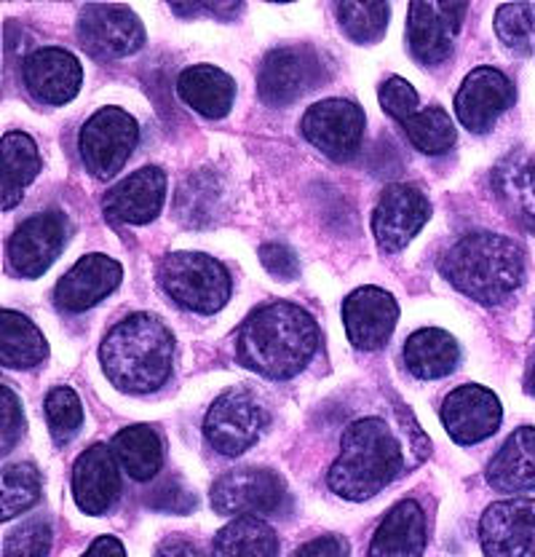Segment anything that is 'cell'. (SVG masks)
Listing matches in <instances>:
<instances>
[{"instance_id":"cell-1","label":"cell","mask_w":535,"mask_h":557,"mask_svg":"<svg viewBox=\"0 0 535 557\" xmlns=\"http://www.w3.org/2000/svg\"><path fill=\"white\" fill-rule=\"evenodd\" d=\"M319 348V324L300 306L276 300L249 313L236 333V359L271 381H289L306 370Z\"/></svg>"},{"instance_id":"cell-2","label":"cell","mask_w":535,"mask_h":557,"mask_svg":"<svg viewBox=\"0 0 535 557\" xmlns=\"http://www.w3.org/2000/svg\"><path fill=\"white\" fill-rule=\"evenodd\" d=\"M108 381L124 394L159 392L174 368V335L153 313H129L100 346Z\"/></svg>"},{"instance_id":"cell-3","label":"cell","mask_w":535,"mask_h":557,"mask_svg":"<svg viewBox=\"0 0 535 557\" xmlns=\"http://www.w3.org/2000/svg\"><path fill=\"white\" fill-rule=\"evenodd\" d=\"M410 469L401 437L383 418L353 421L340 437V456L327 485L346 502H368Z\"/></svg>"},{"instance_id":"cell-4","label":"cell","mask_w":535,"mask_h":557,"mask_svg":"<svg viewBox=\"0 0 535 557\" xmlns=\"http://www.w3.org/2000/svg\"><path fill=\"white\" fill-rule=\"evenodd\" d=\"M439 271L471 300L496 306L514 295L525 282V252L509 236L476 231L447 249Z\"/></svg>"},{"instance_id":"cell-5","label":"cell","mask_w":535,"mask_h":557,"mask_svg":"<svg viewBox=\"0 0 535 557\" xmlns=\"http://www.w3.org/2000/svg\"><path fill=\"white\" fill-rule=\"evenodd\" d=\"M159 282L179 309L214 313L231 300V274L203 252H169L159 265Z\"/></svg>"},{"instance_id":"cell-6","label":"cell","mask_w":535,"mask_h":557,"mask_svg":"<svg viewBox=\"0 0 535 557\" xmlns=\"http://www.w3.org/2000/svg\"><path fill=\"white\" fill-rule=\"evenodd\" d=\"M287 504V485L273 469H236L212 485V509L228 518H265L284 512Z\"/></svg>"},{"instance_id":"cell-7","label":"cell","mask_w":535,"mask_h":557,"mask_svg":"<svg viewBox=\"0 0 535 557\" xmlns=\"http://www.w3.org/2000/svg\"><path fill=\"white\" fill-rule=\"evenodd\" d=\"M139 126L126 110L102 108L84 124L78 137L80 159L95 177H115L137 148Z\"/></svg>"},{"instance_id":"cell-8","label":"cell","mask_w":535,"mask_h":557,"mask_svg":"<svg viewBox=\"0 0 535 557\" xmlns=\"http://www.w3.org/2000/svg\"><path fill=\"white\" fill-rule=\"evenodd\" d=\"M268 423V413L258 397L244 388L220 394L203 418V434L209 445L223 456H241L260 440Z\"/></svg>"},{"instance_id":"cell-9","label":"cell","mask_w":535,"mask_h":557,"mask_svg":"<svg viewBox=\"0 0 535 557\" xmlns=\"http://www.w3.org/2000/svg\"><path fill=\"white\" fill-rule=\"evenodd\" d=\"M324 81L322 57L311 46H284L268 51L258 73L260 100L271 108H284L316 89Z\"/></svg>"},{"instance_id":"cell-10","label":"cell","mask_w":535,"mask_h":557,"mask_svg":"<svg viewBox=\"0 0 535 557\" xmlns=\"http://www.w3.org/2000/svg\"><path fill=\"white\" fill-rule=\"evenodd\" d=\"M364 110L348 100H322L302 115V135L333 161H351L364 143Z\"/></svg>"},{"instance_id":"cell-11","label":"cell","mask_w":535,"mask_h":557,"mask_svg":"<svg viewBox=\"0 0 535 557\" xmlns=\"http://www.w3.org/2000/svg\"><path fill=\"white\" fill-rule=\"evenodd\" d=\"M78 38L97 60H121L142 49L145 27L126 5L91 3L78 16Z\"/></svg>"},{"instance_id":"cell-12","label":"cell","mask_w":535,"mask_h":557,"mask_svg":"<svg viewBox=\"0 0 535 557\" xmlns=\"http://www.w3.org/2000/svg\"><path fill=\"white\" fill-rule=\"evenodd\" d=\"M432 218V201L415 185H388L372 212V231L383 252H399Z\"/></svg>"},{"instance_id":"cell-13","label":"cell","mask_w":535,"mask_h":557,"mask_svg":"<svg viewBox=\"0 0 535 557\" xmlns=\"http://www.w3.org/2000/svg\"><path fill=\"white\" fill-rule=\"evenodd\" d=\"M463 16H466V3H447V0L412 3L410 20H407V46L412 57L428 67L445 62L452 54Z\"/></svg>"},{"instance_id":"cell-14","label":"cell","mask_w":535,"mask_h":557,"mask_svg":"<svg viewBox=\"0 0 535 557\" xmlns=\"http://www.w3.org/2000/svg\"><path fill=\"white\" fill-rule=\"evenodd\" d=\"M485 557H535V498H509L485 509L480 520Z\"/></svg>"},{"instance_id":"cell-15","label":"cell","mask_w":535,"mask_h":557,"mask_svg":"<svg viewBox=\"0 0 535 557\" xmlns=\"http://www.w3.org/2000/svg\"><path fill=\"white\" fill-rule=\"evenodd\" d=\"M70 223L62 212H40L27 218L9 239V265L14 274L35 278L51 269L65 249Z\"/></svg>"},{"instance_id":"cell-16","label":"cell","mask_w":535,"mask_h":557,"mask_svg":"<svg viewBox=\"0 0 535 557\" xmlns=\"http://www.w3.org/2000/svg\"><path fill=\"white\" fill-rule=\"evenodd\" d=\"M517 100L514 84L498 67H474L463 78L456 95V113L461 124L474 135H485L496 126Z\"/></svg>"},{"instance_id":"cell-17","label":"cell","mask_w":535,"mask_h":557,"mask_svg":"<svg viewBox=\"0 0 535 557\" xmlns=\"http://www.w3.org/2000/svg\"><path fill=\"white\" fill-rule=\"evenodd\" d=\"M501 403L496 394L476 383L458 386L441 405V423L458 445H476L493 437L501 426Z\"/></svg>"},{"instance_id":"cell-18","label":"cell","mask_w":535,"mask_h":557,"mask_svg":"<svg viewBox=\"0 0 535 557\" xmlns=\"http://www.w3.org/2000/svg\"><path fill=\"white\" fill-rule=\"evenodd\" d=\"M399 319L391 293L381 287H359L343 300V324L348 341L362 351H377L388 344Z\"/></svg>"},{"instance_id":"cell-19","label":"cell","mask_w":535,"mask_h":557,"mask_svg":"<svg viewBox=\"0 0 535 557\" xmlns=\"http://www.w3.org/2000/svg\"><path fill=\"white\" fill-rule=\"evenodd\" d=\"M166 201V174L159 166H142L108 190L102 209L115 223H153Z\"/></svg>"},{"instance_id":"cell-20","label":"cell","mask_w":535,"mask_h":557,"mask_svg":"<svg viewBox=\"0 0 535 557\" xmlns=\"http://www.w3.org/2000/svg\"><path fill=\"white\" fill-rule=\"evenodd\" d=\"M121 496V474L113 448L91 445L78 456L73 467V498L80 512L104 515Z\"/></svg>"},{"instance_id":"cell-21","label":"cell","mask_w":535,"mask_h":557,"mask_svg":"<svg viewBox=\"0 0 535 557\" xmlns=\"http://www.w3.org/2000/svg\"><path fill=\"white\" fill-rule=\"evenodd\" d=\"M27 91L43 104H65L78 95L80 81H84V67L78 57L65 49H38L33 51L22 67Z\"/></svg>"},{"instance_id":"cell-22","label":"cell","mask_w":535,"mask_h":557,"mask_svg":"<svg viewBox=\"0 0 535 557\" xmlns=\"http://www.w3.org/2000/svg\"><path fill=\"white\" fill-rule=\"evenodd\" d=\"M121 278H124V269L119 260L108 258V255H86L60 278L54 298L60 309L73 313L86 311L108 298L110 293H115Z\"/></svg>"},{"instance_id":"cell-23","label":"cell","mask_w":535,"mask_h":557,"mask_svg":"<svg viewBox=\"0 0 535 557\" xmlns=\"http://www.w3.org/2000/svg\"><path fill=\"white\" fill-rule=\"evenodd\" d=\"M426 549V515L421 504L405 498L377 525L368 557H421Z\"/></svg>"},{"instance_id":"cell-24","label":"cell","mask_w":535,"mask_h":557,"mask_svg":"<svg viewBox=\"0 0 535 557\" xmlns=\"http://www.w3.org/2000/svg\"><path fill=\"white\" fill-rule=\"evenodd\" d=\"M177 95L203 119H225L236 100V81L214 65H194L179 73Z\"/></svg>"},{"instance_id":"cell-25","label":"cell","mask_w":535,"mask_h":557,"mask_svg":"<svg viewBox=\"0 0 535 557\" xmlns=\"http://www.w3.org/2000/svg\"><path fill=\"white\" fill-rule=\"evenodd\" d=\"M225 212V185L214 172L188 174L174 194V218L185 228H209Z\"/></svg>"},{"instance_id":"cell-26","label":"cell","mask_w":535,"mask_h":557,"mask_svg":"<svg viewBox=\"0 0 535 557\" xmlns=\"http://www.w3.org/2000/svg\"><path fill=\"white\" fill-rule=\"evenodd\" d=\"M487 483L501 493L535 491V429L522 426L487 467Z\"/></svg>"},{"instance_id":"cell-27","label":"cell","mask_w":535,"mask_h":557,"mask_svg":"<svg viewBox=\"0 0 535 557\" xmlns=\"http://www.w3.org/2000/svg\"><path fill=\"white\" fill-rule=\"evenodd\" d=\"M461 362V346L447 330L423 327L405 344V364L415 379L436 381L450 375Z\"/></svg>"},{"instance_id":"cell-28","label":"cell","mask_w":535,"mask_h":557,"mask_svg":"<svg viewBox=\"0 0 535 557\" xmlns=\"http://www.w3.org/2000/svg\"><path fill=\"white\" fill-rule=\"evenodd\" d=\"M110 448H113L119 467L137 483L153 480L164 463V443H161L159 432L153 426H145V423L121 429Z\"/></svg>"},{"instance_id":"cell-29","label":"cell","mask_w":535,"mask_h":557,"mask_svg":"<svg viewBox=\"0 0 535 557\" xmlns=\"http://www.w3.org/2000/svg\"><path fill=\"white\" fill-rule=\"evenodd\" d=\"M49 357L43 333L22 317L20 311L3 309L0 313V364L9 370L38 368Z\"/></svg>"},{"instance_id":"cell-30","label":"cell","mask_w":535,"mask_h":557,"mask_svg":"<svg viewBox=\"0 0 535 557\" xmlns=\"http://www.w3.org/2000/svg\"><path fill=\"white\" fill-rule=\"evenodd\" d=\"M212 557H278V536L263 518H236L214 536Z\"/></svg>"},{"instance_id":"cell-31","label":"cell","mask_w":535,"mask_h":557,"mask_svg":"<svg viewBox=\"0 0 535 557\" xmlns=\"http://www.w3.org/2000/svg\"><path fill=\"white\" fill-rule=\"evenodd\" d=\"M0 153H3V209H14L22 201V190L38 177L40 156L33 137H27L25 132H5Z\"/></svg>"},{"instance_id":"cell-32","label":"cell","mask_w":535,"mask_h":557,"mask_svg":"<svg viewBox=\"0 0 535 557\" xmlns=\"http://www.w3.org/2000/svg\"><path fill=\"white\" fill-rule=\"evenodd\" d=\"M401 129L407 132L410 143L415 145L421 153L441 156L456 145V124H452L450 113L439 104H432L426 110H418L407 121H401Z\"/></svg>"},{"instance_id":"cell-33","label":"cell","mask_w":535,"mask_h":557,"mask_svg":"<svg viewBox=\"0 0 535 557\" xmlns=\"http://www.w3.org/2000/svg\"><path fill=\"white\" fill-rule=\"evenodd\" d=\"M496 188L520 223L535 231V161H520L498 170Z\"/></svg>"},{"instance_id":"cell-34","label":"cell","mask_w":535,"mask_h":557,"mask_svg":"<svg viewBox=\"0 0 535 557\" xmlns=\"http://www.w3.org/2000/svg\"><path fill=\"white\" fill-rule=\"evenodd\" d=\"M391 5L388 3H340L337 20L346 35L357 44H377L386 35Z\"/></svg>"},{"instance_id":"cell-35","label":"cell","mask_w":535,"mask_h":557,"mask_svg":"<svg viewBox=\"0 0 535 557\" xmlns=\"http://www.w3.org/2000/svg\"><path fill=\"white\" fill-rule=\"evenodd\" d=\"M40 498V472L33 463H9L3 469V520L27 512Z\"/></svg>"},{"instance_id":"cell-36","label":"cell","mask_w":535,"mask_h":557,"mask_svg":"<svg viewBox=\"0 0 535 557\" xmlns=\"http://www.w3.org/2000/svg\"><path fill=\"white\" fill-rule=\"evenodd\" d=\"M496 33L506 49L531 54L535 49V3H506L496 11Z\"/></svg>"},{"instance_id":"cell-37","label":"cell","mask_w":535,"mask_h":557,"mask_svg":"<svg viewBox=\"0 0 535 557\" xmlns=\"http://www.w3.org/2000/svg\"><path fill=\"white\" fill-rule=\"evenodd\" d=\"M46 421H49V432L57 443H70L84 426V405H80L78 394L70 386L51 388L46 397Z\"/></svg>"},{"instance_id":"cell-38","label":"cell","mask_w":535,"mask_h":557,"mask_svg":"<svg viewBox=\"0 0 535 557\" xmlns=\"http://www.w3.org/2000/svg\"><path fill=\"white\" fill-rule=\"evenodd\" d=\"M51 525L49 520L33 518L5 536L3 557H49Z\"/></svg>"},{"instance_id":"cell-39","label":"cell","mask_w":535,"mask_h":557,"mask_svg":"<svg viewBox=\"0 0 535 557\" xmlns=\"http://www.w3.org/2000/svg\"><path fill=\"white\" fill-rule=\"evenodd\" d=\"M381 104L383 110H386L391 119H397L399 124L401 121H407L410 115L418 113V91L412 89L410 81L399 78V75H391V78L386 81V84L381 86Z\"/></svg>"},{"instance_id":"cell-40","label":"cell","mask_w":535,"mask_h":557,"mask_svg":"<svg viewBox=\"0 0 535 557\" xmlns=\"http://www.w3.org/2000/svg\"><path fill=\"white\" fill-rule=\"evenodd\" d=\"M0 397H3V403H0V416H3V423H0V450L11 453V448L25 434V413H22V403L11 392V386L0 388Z\"/></svg>"},{"instance_id":"cell-41","label":"cell","mask_w":535,"mask_h":557,"mask_svg":"<svg viewBox=\"0 0 535 557\" xmlns=\"http://www.w3.org/2000/svg\"><path fill=\"white\" fill-rule=\"evenodd\" d=\"M260 260H263L268 274L284 278V282H293V278H298L300 274L298 255H295L287 244H263V247H260Z\"/></svg>"},{"instance_id":"cell-42","label":"cell","mask_w":535,"mask_h":557,"mask_svg":"<svg viewBox=\"0 0 535 557\" xmlns=\"http://www.w3.org/2000/svg\"><path fill=\"white\" fill-rule=\"evenodd\" d=\"M148 507L159 509V512H174L185 515L190 509H196V496L177 483V480H166L164 485H159L153 491V496L148 498Z\"/></svg>"},{"instance_id":"cell-43","label":"cell","mask_w":535,"mask_h":557,"mask_svg":"<svg viewBox=\"0 0 535 557\" xmlns=\"http://www.w3.org/2000/svg\"><path fill=\"white\" fill-rule=\"evenodd\" d=\"M351 547L343 536H319L295 549L289 557H348Z\"/></svg>"},{"instance_id":"cell-44","label":"cell","mask_w":535,"mask_h":557,"mask_svg":"<svg viewBox=\"0 0 535 557\" xmlns=\"http://www.w3.org/2000/svg\"><path fill=\"white\" fill-rule=\"evenodd\" d=\"M172 11L179 16H196V14H212V16H231L241 11L238 3H172Z\"/></svg>"},{"instance_id":"cell-45","label":"cell","mask_w":535,"mask_h":557,"mask_svg":"<svg viewBox=\"0 0 535 557\" xmlns=\"http://www.w3.org/2000/svg\"><path fill=\"white\" fill-rule=\"evenodd\" d=\"M80 557H126V549L115 536H100Z\"/></svg>"},{"instance_id":"cell-46","label":"cell","mask_w":535,"mask_h":557,"mask_svg":"<svg viewBox=\"0 0 535 557\" xmlns=\"http://www.w3.org/2000/svg\"><path fill=\"white\" fill-rule=\"evenodd\" d=\"M155 557H201V553L190 542H183V539H172V542L161 544Z\"/></svg>"},{"instance_id":"cell-47","label":"cell","mask_w":535,"mask_h":557,"mask_svg":"<svg viewBox=\"0 0 535 557\" xmlns=\"http://www.w3.org/2000/svg\"><path fill=\"white\" fill-rule=\"evenodd\" d=\"M525 386H527V392H531L533 397H535V359H533L531 370H527V381H525Z\"/></svg>"}]
</instances>
